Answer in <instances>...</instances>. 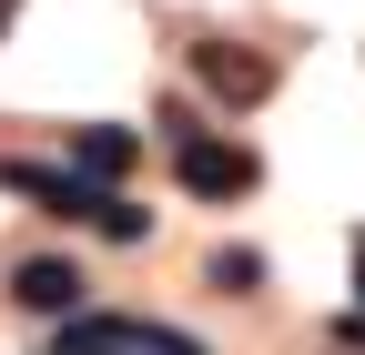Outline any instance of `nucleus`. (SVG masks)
<instances>
[{"mask_svg":"<svg viewBox=\"0 0 365 355\" xmlns=\"http://www.w3.org/2000/svg\"><path fill=\"white\" fill-rule=\"evenodd\" d=\"M355 294H365V244H355ZM355 315H365V304H355Z\"/></svg>","mask_w":365,"mask_h":355,"instance_id":"7","label":"nucleus"},{"mask_svg":"<svg viewBox=\"0 0 365 355\" xmlns=\"http://www.w3.org/2000/svg\"><path fill=\"white\" fill-rule=\"evenodd\" d=\"M213 284H223V294H244V284H264V254H213Z\"/></svg>","mask_w":365,"mask_h":355,"instance_id":"6","label":"nucleus"},{"mask_svg":"<svg viewBox=\"0 0 365 355\" xmlns=\"http://www.w3.org/2000/svg\"><path fill=\"white\" fill-rule=\"evenodd\" d=\"M71 294H81V264H61V254H31L11 274V304H31V315H61L71 325Z\"/></svg>","mask_w":365,"mask_h":355,"instance_id":"4","label":"nucleus"},{"mask_svg":"<svg viewBox=\"0 0 365 355\" xmlns=\"http://www.w3.org/2000/svg\"><path fill=\"white\" fill-rule=\"evenodd\" d=\"M193 81H203L213 102H234V112H244V102H264V92H274V61H264V51H244V41H203V51H193Z\"/></svg>","mask_w":365,"mask_h":355,"instance_id":"3","label":"nucleus"},{"mask_svg":"<svg viewBox=\"0 0 365 355\" xmlns=\"http://www.w3.org/2000/svg\"><path fill=\"white\" fill-rule=\"evenodd\" d=\"M0 21H11V0H0Z\"/></svg>","mask_w":365,"mask_h":355,"instance_id":"8","label":"nucleus"},{"mask_svg":"<svg viewBox=\"0 0 365 355\" xmlns=\"http://www.w3.org/2000/svg\"><path fill=\"white\" fill-rule=\"evenodd\" d=\"M132 153H143V143H132L122 122H91V132H71V173H81V183H122V173H132Z\"/></svg>","mask_w":365,"mask_h":355,"instance_id":"5","label":"nucleus"},{"mask_svg":"<svg viewBox=\"0 0 365 355\" xmlns=\"http://www.w3.org/2000/svg\"><path fill=\"white\" fill-rule=\"evenodd\" d=\"M173 173H182V193H203V203L254 193V153L223 143V132H173Z\"/></svg>","mask_w":365,"mask_h":355,"instance_id":"2","label":"nucleus"},{"mask_svg":"<svg viewBox=\"0 0 365 355\" xmlns=\"http://www.w3.org/2000/svg\"><path fill=\"white\" fill-rule=\"evenodd\" d=\"M51 355H203L182 325H153V315H71Z\"/></svg>","mask_w":365,"mask_h":355,"instance_id":"1","label":"nucleus"}]
</instances>
